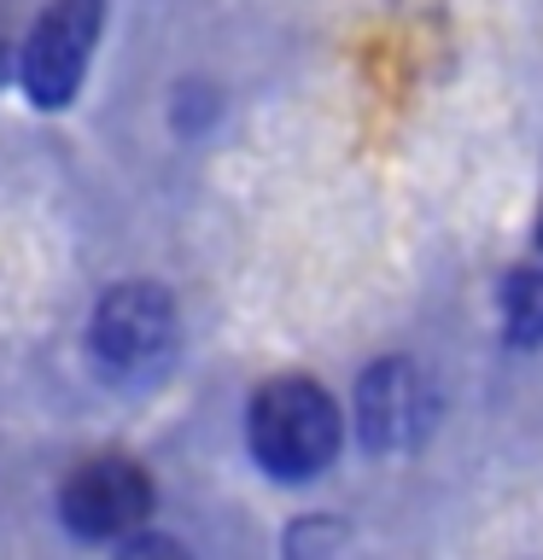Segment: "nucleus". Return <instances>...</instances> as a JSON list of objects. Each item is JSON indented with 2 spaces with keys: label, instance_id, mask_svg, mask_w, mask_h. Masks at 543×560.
<instances>
[{
  "label": "nucleus",
  "instance_id": "1",
  "mask_svg": "<svg viewBox=\"0 0 543 560\" xmlns=\"http://www.w3.org/2000/svg\"><path fill=\"white\" fill-rule=\"evenodd\" d=\"M245 438L275 479H315L339 450V409L315 380H275L257 392Z\"/></svg>",
  "mask_w": 543,
  "mask_h": 560
},
{
  "label": "nucleus",
  "instance_id": "2",
  "mask_svg": "<svg viewBox=\"0 0 543 560\" xmlns=\"http://www.w3.org/2000/svg\"><path fill=\"white\" fill-rule=\"evenodd\" d=\"M175 339H182L175 304L158 287H147V280L105 292L100 310H94V327H88L94 362L112 380H129V385L164 380V368L175 362Z\"/></svg>",
  "mask_w": 543,
  "mask_h": 560
},
{
  "label": "nucleus",
  "instance_id": "3",
  "mask_svg": "<svg viewBox=\"0 0 543 560\" xmlns=\"http://www.w3.org/2000/svg\"><path fill=\"white\" fill-rule=\"evenodd\" d=\"M100 18H105V0H53L47 18L30 30L24 88L35 105H65L77 94L88 52H94V35H100Z\"/></svg>",
  "mask_w": 543,
  "mask_h": 560
},
{
  "label": "nucleus",
  "instance_id": "4",
  "mask_svg": "<svg viewBox=\"0 0 543 560\" xmlns=\"http://www.w3.org/2000/svg\"><path fill=\"white\" fill-rule=\"evenodd\" d=\"M147 508H152L147 472L135 462H117V455L77 467L59 490V514L77 537H123L129 525L147 520Z\"/></svg>",
  "mask_w": 543,
  "mask_h": 560
},
{
  "label": "nucleus",
  "instance_id": "5",
  "mask_svg": "<svg viewBox=\"0 0 543 560\" xmlns=\"http://www.w3.org/2000/svg\"><path fill=\"white\" fill-rule=\"evenodd\" d=\"M427 385L409 362H380L368 368L362 385H357V420H362V438L374 450H403L427 432Z\"/></svg>",
  "mask_w": 543,
  "mask_h": 560
},
{
  "label": "nucleus",
  "instance_id": "6",
  "mask_svg": "<svg viewBox=\"0 0 543 560\" xmlns=\"http://www.w3.org/2000/svg\"><path fill=\"white\" fill-rule=\"evenodd\" d=\"M502 315H508V332H515L520 345H525V339H543V275H538V269L508 275Z\"/></svg>",
  "mask_w": 543,
  "mask_h": 560
},
{
  "label": "nucleus",
  "instance_id": "7",
  "mask_svg": "<svg viewBox=\"0 0 543 560\" xmlns=\"http://www.w3.org/2000/svg\"><path fill=\"white\" fill-rule=\"evenodd\" d=\"M538 234H543V228H538Z\"/></svg>",
  "mask_w": 543,
  "mask_h": 560
}]
</instances>
